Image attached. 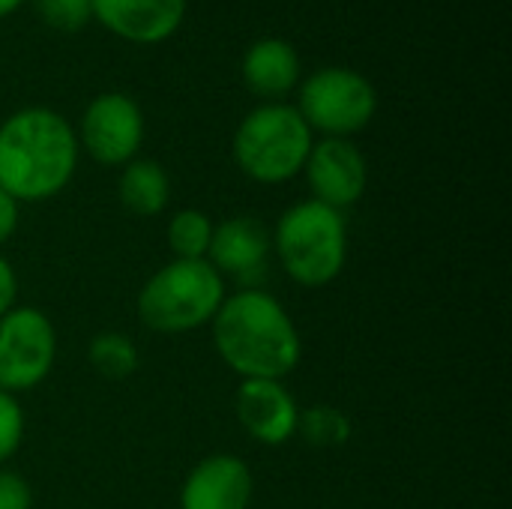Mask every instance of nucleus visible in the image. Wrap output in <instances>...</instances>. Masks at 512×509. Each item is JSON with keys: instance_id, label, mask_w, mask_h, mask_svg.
Returning a JSON list of instances; mask_svg holds the SVG:
<instances>
[{"instance_id": "obj_1", "label": "nucleus", "mask_w": 512, "mask_h": 509, "mask_svg": "<svg viewBox=\"0 0 512 509\" xmlns=\"http://www.w3.org/2000/svg\"><path fill=\"white\" fill-rule=\"evenodd\" d=\"M210 327L216 354L243 381H285L300 366L303 342L297 324L285 306L261 288L225 294Z\"/></svg>"}, {"instance_id": "obj_2", "label": "nucleus", "mask_w": 512, "mask_h": 509, "mask_svg": "<svg viewBox=\"0 0 512 509\" xmlns=\"http://www.w3.org/2000/svg\"><path fill=\"white\" fill-rule=\"evenodd\" d=\"M75 126L45 105L18 108L0 123V189L18 204L60 195L78 168Z\"/></svg>"}, {"instance_id": "obj_3", "label": "nucleus", "mask_w": 512, "mask_h": 509, "mask_svg": "<svg viewBox=\"0 0 512 509\" xmlns=\"http://www.w3.org/2000/svg\"><path fill=\"white\" fill-rule=\"evenodd\" d=\"M273 237L279 267L303 288H324L339 279L348 261V225L345 216L321 201L291 204Z\"/></svg>"}, {"instance_id": "obj_4", "label": "nucleus", "mask_w": 512, "mask_h": 509, "mask_svg": "<svg viewBox=\"0 0 512 509\" xmlns=\"http://www.w3.org/2000/svg\"><path fill=\"white\" fill-rule=\"evenodd\" d=\"M315 132L288 102H264L252 108L231 141L237 168L264 186H279L303 174Z\"/></svg>"}, {"instance_id": "obj_5", "label": "nucleus", "mask_w": 512, "mask_h": 509, "mask_svg": "<svg viewBox=\"0 0 512 509\" xmlns=\"http://www.w3.org/2000/svg\"><path fill=\"white\" fill-rule=\"evenodd\" d=\"M225 300V279L210 261H168L138 291V318L162 336L192 333L213 321Z\"/></svg>"}, {"instance_id": "obj_6", "label": "nucleus", "mask_w": 512, "mask_h": 509, "mask_svg": "<svg viewBox=\"0 0 512 509\" xmlns=\"http://www.w3.org/2000/svg\"><path fill=\"white\" fill-rule=\"evenodd\" d=\"M300 117L324 138H351L363 132L378 111L375 84L348 66H324L297 84Z\"/></svg>"}, {"instance_id": "obj_7", "label": "nucleus", "mask_w": 512, "mask_h": 509, "mask_svg": "<svg viewBox=\"0 0 512 509\" xmlns=\"http://www.w3.org/2000/svg\"><path fill=\"white\" fill-rule=\"evenodd\" d=\"M57 363V330L42 309L12 306L0 318V390L18 396L39 387Z\"/></svg>"}, {"instance_id": "obj_8", "label": "nucleus", "mask_w": 512, "mask_h": 509, "mask_svg": "<svg viewBox=\"0 0 512 509\" xmlns=\"http://www.w3.org/2000/svg\"><path fill=\"white\" fill-rule=\"evenodd\" d=\"M78 147L99 165L123 168L138 159L144 144V111L129 93H99L81 111Z\"/></svg>"}, {"instance_id": "obj_9", "label": "nucleus", "mask_w": 512, "mask_h": 509, "mask_svg": "<svg viewBox=\"0 0 512 509\" xmlns=\"http://www.w3.org/2000/svg\"><path fill=\"white\" fill-rule=\"evenodd\" d=\"M312 201L333 210L354 207L369 186V162L351 138H321L312 144L303 165Z\"/></svg>"}, {"instance_id": "obj_10", "label": "nucleus", "mask_w": 512, "mask_h": 509, "mask_svg": "<svg viewBox=\"0 0 512 509\" xmlns=\"http://www.w3.org/2000/svg\"><path fill=\"white\" fill-rule=\"evenodd\" d=\"M189 0H93V21L132 45H162L186 21Z\"/></svg>"}, {"instance_id": "obj_11", "label": "nucleus", "mask_w": 512, "mask_h": 509, "mask_svg": "<svg viewBox=\"0 0 512 509\" xmlns=\"http://www.w3.org/2000/svg\"><path fill=\"white\" fill-rule=\"evenodd\" d=\"M234 411L249 438L264 447H282L297 435L300 408L282 381H240Z\"/></svg>"}, {"instance_id": "obj_12", "label": "nucleus", "mask_w": 512, "mask_h": 509, "mask_svg": "<svg viewBox=\"0 0 512 509\" xmlns=\"http://www.w3.org/2000/svg\"><path fill=\"white\" fill-rule=\"evenodd\" d=\"M270 252H273V237L267 225L252 216H234L213 225L207 261L222 279H237L246 288H255L252 279L264 273Z\"/></svg>"}, {"instance_id": "obj_13", "label": "nucleus", "mask_w": 512, "mask_h": 509, "mask_svg": "<svg viewBox=\"0 0 512 509\" xmlns=\"http://www.w3.org/2000/svg\"><path fill=\"white\" fill-rule=\"evenodd\" d=\"M252 471L240 456L216 453L201 459L180 489V509H249Z\"/></svg>"}, {"instance_id": "obj_14", "label": "nucleus", "mask_w": 512, "mask_h": 509, "mask_svg": "<svg viewBox=\"0 0 512 509\" xmlns=\"http://www.w3.org/2000/svg\"><path fill=\"white\" fill-rule=\"evenodd\" d=\"M240 72H243L246 87L267 102H279L282 96L297 90V84L303 81L300 54L282 36L255 39L243 54Z\"/></svg>"}, {"instance_id": "obj_15", "label": "nucleus", "mask_w": 512, "mask_h": 509, "mask_svg": "<svg viewBox=\"0 0 512 509\" xmlns=\"http://www.w3.org/2000/svg\"><path fill=\"white\" fill-rule=\"evenodd\" d=\"M117 198L132 216H141V219L159 216L171 201V177L153 159H132L120 171Z\"/></svg>"}, {"instance_id": "obj_16", "label": "nucleus", "mask_w": 512, "mask_h": 509, "mask_svg": "<svg viewBox=\"0 0 512 509\" xmlns=\"http://www.w3.org/2000/svg\"><path fill=\"white\" fill-rule=\"evenodd\" d=\"M168 249L177 261H204L213 240V219L201 210H177L165 228Z\"/></svg>"}, {"instance_id": "obj_17", "label": "nucleus", "mask_w": 512, "mask_h": 509, "mask_svg": "<svg viewBox=\"0 0 512 509\" xmlns=\"http://www.w3.org/2000/svg\"><path fill=\"white\" fill-rule=\"evenodd\" d=\"M87 360L96 375H102L108 381H123L138 369V348L129 336L108 330V333L93 336V342L87 348Z\"/></svg>"}, {"instance_id": "obj_18", "label": "nucleus", "mask_w": 512, "mask_h": 509, "mask_svg": "<svg viewBox=\"0 0 512 509\" xmlns=\"http://www.w3.org/2000/svg\"><path fill=\"white\" fill-rule=\"evenodd\" d=\"M297 435L312 447H339L351 438V420L333 405H312L300 411Z\"/></svg>"}, {"instance_id": "obj_19", "label": "nucleus", "mask_w": 512, "mask_h": 509, "mask_svg": "<svg viewBox=\"0 0 512 509\" xmlns=\"http://www.w3.org/2000/svg\"><path fill=\"white\" fill-rule=\"evenodd\" d=\"M39 18L63 33H75L93 21V0H33Z\"/></svg>"}, {"instance_id": "obj_20", "label": "nucleus", "mask_w": 512, "mask_h": 509, "mask_svg": "<svg viewBox=\"0 0 512 509\" xmlns=\"http://www.w3.org/2000/svg\"><path fill=\"white\" fill-rule=\"evenodd\" d=\"M21 438H24V411L12 393L0 390V468L18 453Z\"/></svg>"}, {"instance_id": "obj_21", "label": "nucleus", "mask_w": 512, "mask_h": 509, "mask_svg": "<svg viewBox=\"0 0 512 509\" xmlns=\"http://www.w3.org/2000/svg\"><path fill=\"white\" fill-rule=\"evenodd\" d=\"M0 509H33L30 483L9 468H0Z\"/></svg>"}, {"instance_id": "obj_22", "label": "nucleus", "mask_w": 512, "mask_h": 509, "mask_svg": "<svg viewBox=\"0 0 512 509\" xmlns=\"http://www.w3.org/2000/svg\"><path fill=\"white\" fill-rule=\"evenodd\" d=\"M15 300H18V276L12 264L0 255V318L15 306Z\"/></svg>"}, {"instance_id": "obj_23", "label": "nucleus", "mask_w": 512, "mask_h": 509, "mask_svg": "<svg viewBox=\"0 0 512 509\" xmlns=\"http://www.w3.org/2000/svg\"><path fill=\"white\" fill-rule=\"evenodd\" d=\"M18 219H21V204H18L12 195H6V192L0 189V246L15 234Z\"/></svg>"}, {"instance_id": "obj_24", "label": "nucleus", "mask_w": 512, "mask_h": 509, "mask_svg": "<svg viewBox=\"0 0 512 509\" xmlns=\"http://www.w3.org/2000/svg\"><path fill=\"white\" fill-rule=\"evenodd\" d=\"M24 6V0H0V21L9 18L12 12H18Z\"/></svg>"}]
</instances>
